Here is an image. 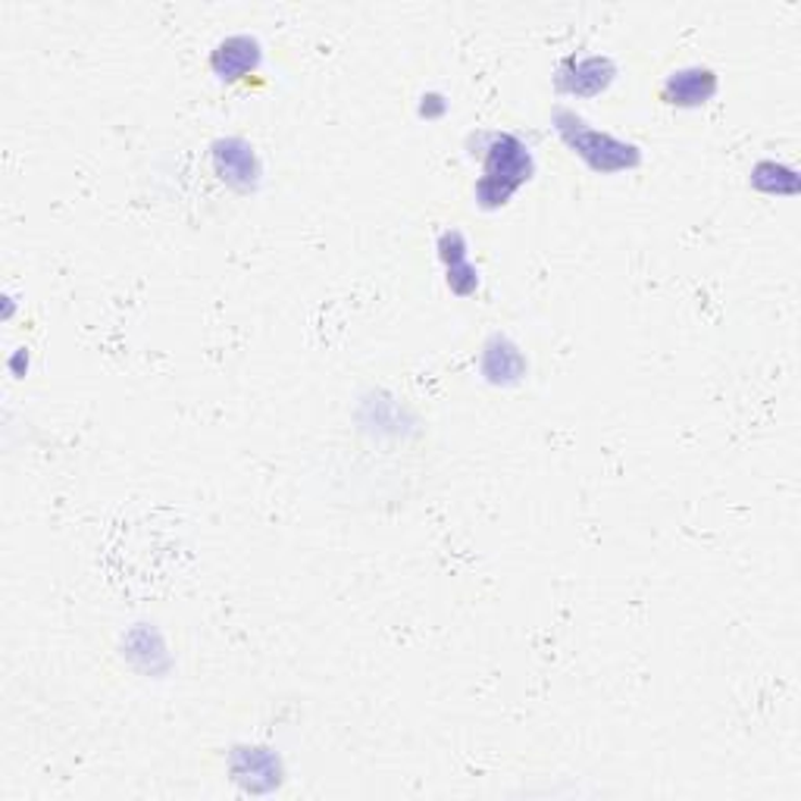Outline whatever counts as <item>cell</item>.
I'll list each match as a JSON object with an SVG mask.
<instances>
[{
  "instance_id": "1",
  "label": "cell",
  "mask_w": 801,
  "mask_h": 801,
  "mask_svg": "<svg viewBox=\"0 0 801 801\" xmlns=\"http://www.w3.org/2000/svg\"><path fill=\"white\" fill-rule=\"evenodd\" d=\"M529 170H533V160L517 138L498 135L489 151V163H486V179L476 188L483 204H504L520 182L529 179Z\"/></svg>"
},
{
  "instance_id": "2",
  "label": "cell",
  "mask_w": 801,
  "mask_h": 801,
  "mask_svg": "<svg viewBox=\"0 0 801 801\" xmlns=\"http://www.w3.org/2000/svg\"><path fill=\"white\" fill-rule=\"evenodd\" d=\"M570 126H561V135L567 138V145L573 151L586 157L595 170H623V166H633L639 157L633 145H623L611 135H601V132L583 129V120L576 116H561Z\"/></svg>"
},
{
  "instance_id": "3",
  "label": "cell",
  "mask_w": 801,
  "mask_h": 801,
  "mask_svg": "<svg viewBox=\"0 0 801 801\" xmlns=\"http://www.w3.org/2000/svg\"><path fill=\"white\" fill-rule=\"evenodd\" d=\"M260 60L258 41L238 35V38H229L220 45V51L213 53V70L223 78H238L245 76L248 70H254Z\"/></svg>"
},
{
  "instance_id": "4",
  "label": "cell",
  "mask_w": 801,
  "mask_h": 801,
  "mask_svg": "<svg viewBox=\"0 0 801 801\" xmlns=\"http://www.w3.org/2000/svg\"><path fill=\"white\" fill-rule=\"evenodd\" d=\"M714 91H717V78L711 70H683V73H673L667 82L671 104H704Z\"/></svg>"
},
{
  "instance_id": "5",
  "label": "cell",
  "mask_w": 801,
  "mask_h": 801,
  "mask_svg": "<svg viewBox=\"0 0 801 801\" xmlns=\"http://www.w3.org/2000/svg\"><path fill=\"white\" fill-rule=\"evenodd\" d=\"M570 66H573V76L576 78H570V82H561L567 91H573V95H595V91H601L608 82H611V63L608 60H598V57H592V60H570Z\"/></svg>"
},
{
  "instance_id": "6",
  "label": "cell",
  "mask_w": 801,
  "mask_h": 801,
  "mask_svg": "<svg viewBox=\"0 0 801 801\" xmlns=\"http://www.w3.org/2000/svg\"><path fill=\"white\" fill-rule=\"evenodd\" d=\"M216 163L223 170V179L238 182L245 179V185L254 179V157L248 148H241L238 141H229V145H220L216 148Z\"/></svg>"
}]
</instances>
